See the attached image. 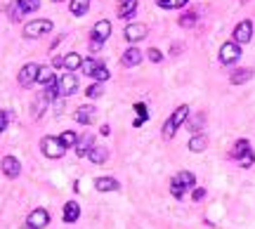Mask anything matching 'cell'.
<instances>
[{"mask_svg": "<svg viewBox=\"0 0 255 229\" xmlns=\"http://www.w3.org/2000/svg\"><path fill=\"white\" fill-rule=\"evenodd\" d=\"M90 151H92V137L90 135L78 137V142H76V154H78V156H88Z\"/></svg>", "mask_w": 255, "mask_h": 229, "instance_id": "obj_17", "label": "cell"}, {"mask_svg": "<svg viewBox=\"0 0 255 229\" xmlns=\"http://www.w3.org/2000/svg\"><path fill=\"white\" fill-rule=\"evenodd\" d=\"M88 7H90V0H71V5H69L71 15H76V17H83L88 12Z\"/></svg>", "mask_w": 255, "mask_h": 229, "instance_id": "obj_22", "label": "cell"}, {"mask_svg": "<svg viewBox=\"0 0 255 229\" xmlns=\"http://www.w3.org/2000/svg\"><path fill=\"white\" fill-rule=\"evenodd\" d=\"M102 48H104V40H99V38H92V40H90V52L97 54Z\"/></svg>", "mask_w": 255, "mask_h": 229, "instance_id": "obj_38", "label": "cell"}, {"mask_svg": "<svg viewBox=\"0 0 255 229\" xmlns=\"http://www.w3.org/2000/svg\"><path fill=\"white\" fill-rule=\"evenodd\" d=\"M95 116H97V109L92 104H85V106H78L76 109V121L83 125H90L95 121Z\"/></svg>", "mask_w": 255, "mask_h": 229, "instance_id": "obj_9", "label": "cell"}, {"mask_svg": "<svg viewBox=\"0 0 255 229\" xmlns=\"http://www.w3.org/2000/svg\"><path fill=\"white\" fill-rule=\"evenodd\" d=\"M251 35H253V21L243 19L241 24H237V29H234V40H237L239 45L251 43Z\"/></svg>", "mask_w": 255, "mask_h": 229, "instance_id": "obj_7", "label": "cell"}, {"mask_svg": "<svg viewBox=\"0 0 255 229\" xmlns=\"http://www.w3.org/2000/svg\"><path fill=\"white\" fill-rule=\"evenodd\" d=\"M163 10H182L187 5V0H156Z\"/></svg>", "mask_w": 255, "mask_h": 229, "instance_id": "obj_28", "label": "cell"}, {"mask_svg": "<svg viewBox=\"0 0 255 229\" xmlns=\"http://www.w3.org/2000/svg\"><path fill=\"white\" fill-rule=\"evenodd\" d=\"M146 57H149V62H154V64L163 62V54H161V50H156V48H151V50L146 52Z\"/></svg>", "mask_w": 255, "mask_h": 229, "instance_id": "obj_36", "label": "cell"}, {"mask_svg": "<svg viewBox=\"0 0 255 229\" xmlns=\"http://www.w3.org/2000/svg\"><path fill=\"white\" fill-rule=\"evenodd\" d=\"M102 92H104V83H102V81H97L95 85H90V88H88V97H90V99H95V97H99Z\"/></svg>", "mask_w": 255, "mask_h": 229, "instance_id": "obj_31", "label": "cell"}, {"mask_svg": "<svg viewBox=\"0 0 255 229\" xmlns=\"http://www.w3.org/2000/svg\"><path fill=\"white\" fill-rule=\"evenodd\" d=\"M253 163H255V154H253V151H246V154L239 159V165H241V168H251Z\"/></svg>", "mask_w": 255, "mask_h": 229, "instance_id": "obj_32", "label": "cell"}, {"mask_svg": "<svg viewBox=\"0 0 255 229\" xmlns=\"http://www.w3.org/2000/svg\"><path fill=\"white\" fill-rule=\"evenodd\" d=\"M123 66H128V69H132V66H137L140 62H142V52L137 50V48H130V50H126L123 52Z\"/></svg>", "mask_w": 255, "mask_h": 229, "instance_id": "obj_14", "label": "cell"}, {"mask_svg": "<svg viewBox=\"0 0 255 229\" xmlns=\"http://www.w3.org/2000/svg\"><path fill=\"white\" fill-rule=\"evenodd\" d=\"M206 147H208L206 135H194V137L189 140V149H191V151H203Z\"/></svg>", "mask_w": 255, "mask_h": 229, "instance_id": "obj_25", "label": "cell"}, {"mask_svg": "<svg viewBox=\"0 0 255 229\" xmlns=\"http://www.w3.org/2000/svg\"><path fill=\"white\" fill-rule=\"evenodd\" d=\"M111 35V24L107 19H102V21H97L95 24V29H92V38H99V40H107Z\"/></svg>", "mask_w": 255, "mask_h": 229, "instance_id": "obj_15", "label": "cell"}, {"mask_svg": "<svg viewBox=\"0 0 255 229\" xmlns=\"http://www.w3.org/2000/svg\"><path fill=\"white\" fill-rule=\"evenodd\" d=\"M184 189H187V187H182L180 182H175V180H173V184H170V194L175 196V198H182V196H184Z\"/></svg>", "mask_w": 255, "mask_h": 229, "instance_id": "obj_33", "label": "cell"}, {"mask_svg": "<svg viewBox=\"0 0 255 229\" xmlns=\"http://www.w3.org/2000/svg\"><path fill=\"white\" fill-rule=\"evenodd\" d=\"M78 217H80V206L76 201H69L64 206V222H76Z\"/></svg>", "mask_w": 255, "mask_h": 229, "instance_id": "obj_16", "label": "cell"}, {"mask_svg": "<svg viewBox=\"0 0 255 229\" xmlns=\"http://www.w3.org/2000/svg\"><path fill=\"white\" fill-rule=\"evenodd\" d=\"M239 59H241V45H239L237 40L234 43H224L220 48V62L222 64H234Z\"/></svg>", "mask_w": 255, "mask_h": 229, "instance_id": "obj_3", "label": "cell"}, {"mask_svg": "<svg viewBox=\"0 0 255 229\" xmlns=\"http://www.w3.org/2000/svg\"><path fill=\"white\" fill-rule=\"evenodd\" d=\"M92 78H95V81H102V83L109 81V69H107V66H99V69L92 73Z\"/></svg>", "mask_w": 255, "mask_h": 229, "instance_id": "obj_34", "label": "cell"}, {"mask_svg": "<svg viewBox=\"0 0 255 229\" xmlns=\"http://www.w3.org/2000/svg\"><path fill=\"white\" fill-rule=\"evenodd\" d=\"M187 116H189V106L182 104L180 109H175V111H173V116L168 118V123H170L173 128H175V130H177V128H180L182 123H187Z\"/></svg>", "mask_w": 255, "mask_h": 229, "instance_id": "obj_12", "label": "cell"}, {"mask_svg": "<svg viewBox=\"0 0 255 229\" xmlns=\"http://www.w3.org/2000/svg\"><path fill=\"white\" fill-rule=\"evenodd\" d=\"M253 78V69H237L232 73V83L234 85H243V83H248Z\"/></svg>", "mask_w": 255, "mask_h": 229, "instance_id": "obj_19", "label": "cell"}, {"mask_svg": "<svg viewBox=\"0 0 255 229\" xmlns=\"http://www.w3.org/2000/svg\"><path fill=\"white\" fill-rule=\"evenodd\" d=\"M64 66H66V71L83 69V59H80V54L69 52V54H66V57H64Z\"/></svg>", "mask_w": 255, "mask_h": 229, "instance_id": "obj_20", "label": "cell"}, {"mask_svg": "<svg viewBox=\"0 0 255 229\" xmlns=\"http://www.w3.org/2000/svg\"><path fill=\"white\" fill-rule=\"evenodd\" d=\"M38 71H40L38 64H26V66H21V71H19V85H21V88L33 85L38 81Z\"/></svg>", "mask_w": 255, "mask_h": 229, "instance_id": "obj_4", "label": "cell"}, {"mask_svg": "<svg viewBox=\"0 0 255 229\" xmlns=\"http://www.w3.org/2000/svg\"><path fill=\"white\" fill-rule=\"evenodd\" d=\"M19 2V7L24 10V15L26 12H36L38 7H40V0H17Z\"/></svg>", "mask_w": 255, "mask_h": 229, "instance_id": "obj_29", "label": "cell"}, {"mask_svg": "<svg viewBox=\"0 0 255 229\" xmlns=\"http://www.w3.org/2000/svg\"><path fill=\"white\" fill-rule=\"evenodd\" d=\"M59 95L62 97H66V95H73L76 90H78V78H76V73L73 71H69V73H64L59 81Z\"/></svg>", "mask_w": 255, "mask_h": 229, "instance_id": "obj_5", "label": "cell"}, {"mask_svg": "<svg viewBox=\"0 0 255 229\" xmlns=\"http://www.w3.org/2000/svg\"><path fill=\"white\" fill-rule=\"evenodd\" d=\"M52 2H59V0H52Z\"/></svg>", "mask_w": 255, "mask_h": 229, "instance_id": "obj_44", "label": "cell"}, {"mask_svg": "<svg viewBox=\"0 0 255 229\" xmlns=\"http://www.w3.org/2000/svg\"><path fill=\"white\" fill-rule=\"evenodd\" d=\"M0 165H2V173L7 177H19V173H21V165H19V161L15 156H5Z\"/></svg>", "mask_w": 255, "mask_h": 229, "instance_id": "obj_10", "label": "cell"}, {"mask_svg": "<svg viewBox=\"0 0 255 229\" xmlns=\"http://www.w3.org/2000/svg\"><path fill=\"white\" fill-rule=\"evenodd\" d=\"M48 222H50V213L45 211V208H36L33 213H29V220H26V225L33 229L48 227Z\"/></svg>", "mask_w": 255, "mask_h": 229, "instance_id": "obj_6", "label": "cell"}, {"mask_svg": "<svg viewBox=\"0 0 255 229\" xmlns=\"http://www.w3.org/2000/svg\"><path fill=\"white\" fill-rule=\"evenodd\" d=\"M52 66H64V57H55L52 59Z\"/></svg>", "mask_w": 255, "mask_h": 229, "instance_id": "obj_42", "label": "cell"}, {"mask_svg": "<svg viewBox=\"0 0 255 229\" xmlns=\"http://www.w3.org/2000/svg\"><path fill=\"white\" fill-rule=\"evenodd\" d=\"M99 66H104V62H99V59H83V71H85V76H92Z\"/></svg>", "mask_w": 255, "mask_h": 229, "instance_id": "obj_26", "label": "cell"}, {"mask_svg": "<svg viewBox=\"0 0 255 229\" xmlns=\"http://www.w3.org/2000/svg\"><path fill=\"white\" fill-rule=\"evenodd\" d=\"M36 83L45 85V88H48V85H52V83H57V78H55V73H52V69H50V66H40Z\"/></svg>", "mask_w": 255, "mask_h": 229, "instance_id": "obj_18", "label": "cell"}, {"mask_svg": "<svg viewBox=\"0 0 255 229\" xmlns=\"http://www.w3.org/2000/svg\"><path fill=\"white\" fill-rule=\"evenodd\" d=\"M26 229H33V227H26Z\"/></svg>", "mask_w": 255, "mask_h": 229, "instance_id": "obj_45", "label": "cell"}, {"mask_svg": "<svg viewBox=\"0 0 255 229\" xmlns=\"http://www.w3.org/2000/svg\"><path fill=\"white\" fill-rule=\"evenodd\" d=\"M144 35H146L144 24H128L126 26V40L128 43H140Z\"/></svg>", "mask_w": 255, "mask_h": 229, "instance_id": "obj_8", "label": "cell"}, {"mask_svg": "<svg viewBox=\"0 0 255 229\" xmlns=\"http://www.w3.org/2000/svg\"><path fill=\"white\" fill-rule=\"evenodd\" d=\"M52 31V21L50 19H36V21H29L24 26V35L26 38H40V35L50 33Z\"/></svg>", "mask_w": 255, "mask_h": 229, "instance_id": "obj_2", "label": "cell"}, {"mask_svg": "<svg viewBox=\"0 0 255 229\" xmlns=\"http://www.w3.org/2000/svg\"><path fill=\"white\" fill-rule=\"evenodd\" d=\"M59 140H62V144H64L66 149H71V147H76V142H78V135H76L73 130H66V132L59 135Z\"/></svg>", "mask_w": 255, "mask_h": 229, "instance_id": "obj_27", "label": "cell"}, {"mask_svg": "<svg viewBox=\"0 0 255 229\" xmlns=\"http://www.w3.org/2000/svg\"><path fill=\"white\" fill-rule=\"evenodd\" d=\"M135 111L140 114V118H142V121H146V106L142 104V102H137V104H135Z\"/></svg>", "mask_w": 255, "mask_h": 229, "instance_id": "obj_40", "label": "cell"}, {"mask_svg": "<svg viewBox=\"0 0 255 229\" xmlns=\"http://www.w3.org/2000/svg\"><path fill=\"white\" fill-rule=\"evenodd\" d=\"M194 21H196V15H194V12H187V15L180 19V26H184V29H187V26H191Z\"/></svg>", "mask_w": 255, "mask_h": 229, "instance_id": "obj_37", "label": "cell"}, {"mask_svg": "<svg viewBox=\"0 0 255 229\" xmlns=\"http://www.w3.org/2000/svg\"><path fill=\"white\" fill-rule=\"evenodd\" d=\"M137 2L140 0H118V17L121 19H130L137 10Z\"/></svg>", "mask_w": 255, "mask_h": 229, "instance_id": "obj_13", "label": "cell"}, {"mask_svg": "<svg viewBox=\"0 0 255 229\" xmlns=\"http://www.w3.org/2000/svg\"><path fill=\"white\" fill-rule=\"evenodd\" d=\"M95 189H97V192H118L121 184H118L113 177H97V180H95Z\"/></svg>", "mask_w": 255, "mask_h": 229, "instance_id": "obj_11", "label": "cell"}, {"mask_svg": "<svg viewBox=\"0 0 255 229\" xmlns=\"http://www.w3.org/2000/svg\"><path fill=\"white\" fill-rule=\"evenodd\" d=\"M203 198H206V189H194V201H203Z\"/></svg>", "mask_w": 255, "mask_h": 229, "instance_id": "obj_41", "label": "cell"}, {"mask_svg": "<svg viewBox=\"0 0 255 229\" xmlns=\"http://www.w3.org/2000/svg\"><path fill=\"white\" fill-rule=\"evenodd\" d=\"M203 123H206V121H203V116H194V118H191V121H189V130H191V132H196V130H201V128H203Z\"/></svg>", "mask_w": 255, "mask_h": 229, "instance_id": "obj_35", "label": "cell"}, {"mask_svg": "<svg viewBox=\"0 0 255 229\" xmlns=\"http://www.w3.org/2000/svg\"><path fill=\"white\" fill-rule=\"evenodd\" d=\"M246 151H251V142L248 140H239L237 144H234V149H232V159H241Z\"/></svg>", "mask_w": 255, "mask_h": 229, "instance_id": "obj_24", "label": "cell"}, {"mask_svg": "<svg viewBox=\"0 0 255 229\" xmlns=\"http://www.w3.org/2000/svg\"><path fill=\"white\" fill-rule=\"evenodd\" d=\"M40 149H43V154H45L48 159H62V156H64V151H66V147L62 144L59 137H43Z\"/></svg>", "mask_w": 255, "mask_h": 229, "instance_id": "obj_1", "label": "cell"}, {"mask_svg": "<svg viewBox=\"0 0 255 229\" xmlns=\"http://www.w3.org/2000/svg\"><path fill=\"white\" fill-rule=\"evenodd\" d=\"M173 180H175V182H180L182 187H194V182H196L194 173H189V170H180V173L173 177Z\"/></svg>", "mask_w": 255, "mask_h": 229, "instance_id": "obj_23", "label": "cell"}, {"mask_svg": "<svg viewBox=\"0 0 255 229\" xmlns=\"http://www.w3.org/2000/svg\"><path fill=\"white\" fill-rule=\"evenodd\" d=\"M21 17H24V10L19 7V2H10V19H12V21H19Z\"/></svg>", "mask_w": 255, "mask_h": 229, "instance_id": "obj_30", "label": "cell"}, {"mask_svg": "<svg viewBox=\"0 0 255 229\" xmlns=\"http://www.w3.org/2000/svg\"><path fill=\"white\" fill-rule=\"evenodd\" d=\"M88 159H90L92 163H97V165H99V163H104V161L109 159V151H107L104 147H92V151L88 154Z\"/></svg>", "mask_w": 255, "mask_h": 229, "instance_id": "obj_21", "label": "cell"}, {"mask_svg": "<svg viewBox=\"0 0 255 229\" xmlns=\"http://www.w3.org/2000/svg\"><path fill=\"white\" fill-rule=\"evenodd\" d=\"M7 123H10V114L7 111H0V132L7 128Z\"/></svg>", "mask_w": 255, "mask_h": 229, "instance_id": "obj_39", "label": "cell"}, {"mask_svg": "<svg viewBox=\"0 0 255 229\" xmlns=\"http://www.w3.org/2000/svg\"><path fill=\"white\" fill-rule=\"evenodd\" d=\"M99 132H102V135H109L111 128H109V125H102V130H99Z\"/></svg>", "mask_w": 255, "mask_h": 229, "instance_id": "obj_43", "label": "cell"}]
</instances>
